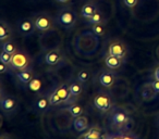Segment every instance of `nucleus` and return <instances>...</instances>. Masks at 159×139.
I'll use <instances>...</instances> for the list:
<instances>
[{"label": "nucleus", "mask_w": 159, "mask_h": 139, "mask_svg": "<svg viewBox=\"0 0 159 139\" xmlns=\"http://www.w3.org/2000/svg\"><path fill=\"white\" fill-rule=\"evenodd\" d=\"M50 100H49V95H42L37 98V99L34 101V110L37 113L42 114V113H45L50 106Z\"/></svg>", "instance_id": "obj_12"}, {"label": "nucleus", "mask_w": 159, "mask_h": 139, "mask_svg": "<svg viewBox=\"0 0 159 139\" xmlns=\"http://www.w3.org/2000/svg\"><path fill=\"white\" fill-rule=\"evenodd\" d=\"M92 31L96 36H102L106 32V28H105L104 23H99V24L92 25Z\"/></svg>", "instance_id": "obj_27"}, {"label": "nucleus", "mask_w": 159, "mask_h": 139, "mask_svg": "<svg viewBox=\"0 0 159 139\" xmlns=\"http://www.w3.org/2000/svg\"><path fill=\"white\" fill-rule=\"evenodd\" d=\"M126 53H128V49H126V46L122 41L113 40V41L110 42V45L108 47V54L125 59Z\"/></svg>", "instance_id": "obj_9"}, {"label": "nucleus", "mask_w": 159, "mask_h": 139, "mask_svg": "<svg viewBox=\"0 0 159 139\" xmlns=\"http://www.w3.org/2000/svg\"><path fill=\"white\" fill-rule=\"evenodd\" d=\"M0 106L1 110L6 115H12L16 112L19 108V103L16 101V98H13L12 96L6 95L3 89H1V96H0Z\"/></svg>", "instance_id": "obj_5"}, {"label": "nucleus", "mask_w": 159, "mask_h": 139, "mask_svg": "<svg viewBox=\"0 0 159 139\" xmlns=\"http://www.w3.org/2000/svg\"><path fill=\"white\" fill-rule=\"evenodd\" d=\"M91 80V73H89V70L86 68H82V70H80L76 74V80L81 82L82 84H85L87 83L89 80Z\"/></svg>", "instance_id": "obj_24"}, {"label": "nucleus", "mask_w": 159, "mask_h": 139, "mask_svg": "<svg viewBox=\"0 0 159 139\" xmlns=\"http://www.w3.org/2000/svg\"><path fill=\"white\" fill-rule=\"evenodd\" d=\"M18 29L21 35L23 36H31L34 34L36 27L34 24V21L31 19H23L18 23Z\"/></svg>", "instance_id": "obj_11"}, {"label": "nucleus", "mask_w": 159, "mask_h": 139, "mask_svg": "<svg viewBox=\"0 0 159 139\" xmlns=\"http://www.w3.org/2000/svg\"><path fill=\"white\" fill-rule=\"evenodd\" d=\"M118 76L117 74L113 72V70H105L98 76V82H99L100 86L105 87V88H111L115 86L117 83Z\"/></svg>", "instance_id": "obj_8"}, {"label": "nucleus", "mask_w": 159, "mask_h": 139, "mask_svg": "<svg viewBox=\"0 0 159 139\" xmlns=\"http://www.w3.org/2000/svg\"><path fill=\"white\" fill-rule=\"evenodd\" d=\"M84 138L86 139H107V134L99 129L97 127H92L85 132Z\"/></svg>", "instance_id": "obj_18"}, {"label": "nucleus", "mask_w": 159, "mask_h": 139, "mask_svg": "<svg viewBox=\"0 0 159 139\" xmlns=\"http://www.w3.org/2000/svg\"><path fill=\"white\" fill-rule=\"evenodd\" d=\"M154 78H155V80H159V66H157V67L155 68V71H154Z\"/></svg>", "instance_id": "obj_32"}, {"label": "nucleus", "mask_w": 159, "mask_h": 139, "mask_svg": "<svg viewBox=\"0 0 159 139\" xmlns=\"http://www.w3.org/2000/svg\"><path fill=\"white\" fill-rule=\"evenodd\" d=\"M73 128L77 132H82L89 128V119L86 116H77L73 119Z\"/></svg>", "instance_id": "obj_17"}, {"label": "nucleus", "mask_w": 159, "mask_h": 139, "mask_svg": "<svg viewBox=\"0 0 159 139\" xmlns=\"http://www.w3.org/2000/svg\"><path fill=\"white\" fill-rule=\"evenodd\" d=\"M123 2L128 8H134L139 2V0H123Z\"/></svg>", "instance_id": "obj_30"}, {"label": "nucleus", "mask_w": 159, "mask_h": 139, "mask_svg": "<svg viewBox=\"0 0 159 139\" xmlns=\"http://www.w3.org/2000/svg\"><path fill=\"white\" fill-rule=\"evenodd\" d=\"M70 93L74 99H77L83 93V84L79 80L73 82L70 84Z\"/></svg>", "instance_id": "obj_21"}, {"label": "nucleus", "mask_w": 159, "mask_h": 139, "mask_svg": "<svg viewBox=\"0 0 159 139\" xmlns=\"http://www.w3.org/2000/svg\"><path fill=\"white\" fill-rule=\"evenodd\" d=\"M56 1L59 3H66V2H69V1H71V0H56Z\"/></svg>", "instance_id": "obj_35"}, {"label": "nucleus", "mask_w": 159, "mask_h": 139, "mask_svg": "<svg viewBox=\"0 0 159 139\" xmlns=\"http://www.w3.org/2000/svg\"><path fill=\"white\" fill-rule=\"evenodd\" d=\"M150 85H152V87L154 88V90L156 91L157 93H159V80H155V78H154V80H152V82H150Z\"/></svg>", "instance_id": "obj_31"}, {"label": "nucleus", "mask_w": 159, "mask_h": 139, "mask_svg": "<svg viewBox=\"0 0 159 139\" xmlns=\"http://www.w3.org/2000/svg\"><path fill=\"white\" fill-rule=\"evenodd\" d=\"M10 65L14 71L30 70V68H32V59L26 53L16 51V53L12 54V60Z\"/></svg>", "instance_id": "obj_3"}, {"label": "nucleus", "mask_w": 159, "mask_h": 139, "mask_svg": "<svg viewBox=\"0 0 159 139\" xmlns=\"http://www.w3.org/2000/svg\"><path fill=\"white\" fill-rule=\"evenodd\" d=\"M16 77L22 85H27L34 78V73L32 68L30 70H21L16 72Z\"/></svg>", "instance_id": "obj_16"}, {"label": "nucleus", "mask_w": 159, "mask_h": 139, "mask_svg": "<svg viewBox=\"0 0 159 139\" xmlns=\"http://www.w3.org/2000/svg\"><path fill=\"white\" fill-rule=\"evenodd\" d=\"M156 52H157V55H158V58H159V47H158V48H157Z\"/></svg>", "instance_id": "obj_36"}, {"label": "nucleus", "mask_w": 159, "mask_h": 139, "mask_svg": "<svg viewBox=\"0 0 159 139\" xmlns=\"http://www.w3.org/2000/svg\"><path fill=\"white\" fill-rule=\"evenodd\" d=\"M10 70H12V67H11V65H10V64L0 62V74L7 73V72H9Z\"/></svg>", "instance_id": "obj_29"}, {"label": "nucleus", "mask_w": 159, "mask_h": 139, "mask_svg": "<svg viewBox=\"0 0 159 139\" xmlns=\"http://www.w3.org/2000/svg\"><path fill=\"white\" fill-rule=\"evenodd\" d=\"M155 125H156V127L159 129V113L155 116Z\"/></svg>", "instance_id": "obj_33"}, {"label": "nucleus", "mask_w": 159, "mask_h": 139, "mask_svg": "<svg viewBox=\"0 0 159 139\" xmlns=\"http://www.w3.org/2000/svg\"><path fill=\"white\" fill-rule=\"evenodd\" d=\"M80 139H86V138H84V137H82V138H80Z\"/></svg>", "instance_id": "obj_37"}, {"label": "nucleus", "mask_w": 159, "mask_h": 139, "mask_svg": "<svg viewBox=\"0 0 159 139\" xmlns=\"http://www.w3.org/2000/svg\"><path fill=\"white\" fill-rule=\"evenodd\" d=\"M94 106L97 110H99L100 112H109L112 109V100L111 97L106 93H98L97 95L94 97L93 100Z\"/></svg>", "instance_id": "obj_6"}, {"label": "nucleus", "mask_w": 159, "mask_h": 139, "mask_svg": "<svg viewBox=\"0 0 159 139\" xmlns=\"http://www.w3.org/2000/svg\"><path fill=\"white\" fill-rule=\"evenodd\" d=\"M56 19H57V22L59 25L63 26L64 28H71L76 23L77 15L73 10L69 9V8H64L58 12Z\"/></svg>", "instance_id": "obj_4"}, {"label": "nucleus", "mask_w": 159, "mask_h": 139, "mask_svg": "<svg viewBox=\"0 0 159 139\" xmlns=\"http://www.w3.org/2000/svg\"><path fill=\"white\" fill-rule=\"evenodd\" d=\"M89 24H99V23H104L105 22V18L102 15V13L100 11H97L91 19H89Z\"/></svg>", "instance_id": "obj_26"}, {"label": "nucleus", "mask_w": 159, "mask_h": 139, "mask_svg": "<svg viewBox=\"0 0 159 139\" xmlns=\"http://www.w3.org/2000/svg\"><path fill=\"white\" fill-rule=\"evenodd\" d=\"M11 60H12V54L6 52L2 50V52L0 53V62H3V63L7 64H11Z\"/></svg>", "instance_id": "obj_28"}, {"label": "nucleus", "mask_w": 159, "mask_h": 139, "mask_svg": "<svg viewBox=\"0 0 159 139\" xmlns=\"http://www.w3.org/2000/svg\"><path fill=\"white\" fill-rule=\"evenodd\" d=\"M107 139H142L139 135L133 132L132 130L126 132H111L107 134Z\"/></svg>", "instance_id": "obj_13"}, {"label": "nucleus", "mask_w": 159, "mask_h": 139, "mask_svg": "<svg viewBox=\"0 0 159 139\" xmlns=\"http://www.w3.org/2000/svg\"><path fill=\"white\" fill-rule=\"evenodd\" d=\"M63 59V53H62L61 49L56 48V49H51L48 52L45 54V63L48 64L50 66H55L57 64H59L60 62Z\"/></svg>", "instance_id": "obj_10"}, {"label": "nucleus", "mask_w": 159, "mask_h": 139, "mask_svg": "<svg viewBox=\"0 0 159 139\" xmlns=\"http://www.w3.org/2000/svg\"><path fill=\"white\" fill-rule=\"evenodd\" d=\"M2 50L8 53H10V54H13V53H16V51H18V49H16V46L14 45L13 41L8 39V40H6V41H3Z\"/></svg>", "instance_id": "obj_25"}, {"label": "nucleus", "mask_w": 159, "mask_h": 139, "mask_svg": "<svg viewBox=\"0 0 159 139\" xmlns=\"http://www.w3.org/2000/svg\"><path fill=\"white\" fill-rule=\"evenodd\" d=\"M97 11H98L97 7H96L93 2H87V3H85L82 7V9H81V15L89 20V19H91Z\"/></svg>", "instance_id": "obj_19"}, {"label": "nucleus", "mask_w": 159, "mask_h": 139, "mask_svg": "<svg viewBox=\"0 0 159 139\" xmlns=\"http://www.w3.org/2000/svg\"><path fill=\"white\" fill-rule=\"evenodd\" d=\"M139 95L141 98L145 101H150V100L155 99L157 97V93L154 90V88L152 87L150 83L145 84L141 87V90H139Z\"/></svg>", "instance_id": "obj_14"}, {"label": "nucleus", "mask_w": 159, "mask_h": 139, "mask_svg": "<svg viewBox=\"0 0 159 139\" xmlns=\"http://www.w3.org/2000/svg\"><path fill=\"white\" fill-rule=\"evenodd\" d=\"M12 36V29L10 27V25L8 23H6L5 21L0 22V40L1 41H6L9 38H11Z\"/></svg>", "instance_id": "obj_20"}, {"label": "nucleus", "mask_w": 159, "mask_h": 139, "mask_svg": "<svg viewBox=\"0 0 159 139\" xmlns=\"http://www.w3.org/2000/svg\"><path fill=\"white\" fill-rule=\"evenodd\" d=\"M108 124L113 132H126L133 127V119L123 106H113L108 113Z\"/></svg>", "instance_id": "obj_1"}, {"label": "nucleus", "mask_w": 159, "mask_h": 139, "mask_svg": "<svg viewBox=\"0 0 159 139\" xmlns=\"http://www.w3.org/2000/svg\"><path fill=\"white\" fill-rule=\"evenodd\" d=\"M49 100L51 106H59V104H72L75 102V99L71 96L70 85L60 84L53 91L49 93Z\"/></svg>", "instance_id": "obj_2"}, {"label": "nucleus", "mask_w": 159, "mask_h": 139, "mask_svg": "<svg viewBox=\"0 0 159 139\" xmlns=\"http://www.w3.org/2000/svg\"><path fill=\"white\" fill-rule=\"evenodd\" d=\"M34 24L37 31L39 32H48L53 28V21L51 16L47 13H38L33 19Z\"/></svg>", "instance_id": "obj_7"}, {"label": "nucleus", "mask_w": 159, "mask_h": 139, "mask_svg": "<svg viewBox=\"0 0 159 139\" xmlns=\"http://www.w3.org/2000/svg\"><path fill=\"white\" fill-rule=\"evenodd\" d=\"M66 111L70 113V115L73 119H75V117H77V116H81V115H83V113H84L83 106L79 103H75V102L71 104V106H69L68 108H66Z\"/></svg>", "instance_id": "obj_22"}, {"label": "nucleus", "mask_w": 159, "mask_h": 139, "mask_svg": "<svg viewBox=\"0 0 159 139\" xmlns=\"http://www.w3.org/2000/svg\"><path fill=\"white\" fill-rule=\"evenodd\" d=\"M0 139H11V137H10L8 134H2L1 136H0Z\"/></svg>", "instance_id": "obj_34"}, {"label": "nucleus", "mask_w": 159, "mask_h": 139, "mask_svg": "<svg viewBox=\"0 0 159 139\" xmlns=\"http://www.w3.org/2000/svg\"><path fill=\"white\" fill-rule=\"evenodd\" d=\"M124 63V59L119 57H115V55H110L108 54L105 58V64L108 68L110 70H118L120 68Z\"/></svg>", "instance_id": "obj_15"}, {"label": "nucleus", "mask_w": 159, "mask_h": 139, "mask_svg": "<svg viewBox=\"0 0 159 139\" xmlns=\"http://www.w3.org/2000/svg\"><path fill=\"white\" fill-rule=\"evenodd\" d=\"M26 86L31 91H33V93H39L40 90H42V88H43V82L39 80V78L34 77L33 80H32L31 82L26 85Z\"/></svg>", "instance_id": "obj_23"}]
</instances>
